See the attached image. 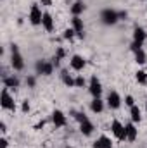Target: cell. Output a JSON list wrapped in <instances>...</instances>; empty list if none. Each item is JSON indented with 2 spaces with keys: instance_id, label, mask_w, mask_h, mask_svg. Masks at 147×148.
Returning <instances> with one entry per match:
<instances>
[{
  "instance_id": "6da1fadb",
  "label": "cell",
  "mask_w": 147,
  "mask_h": 148,
  "mask_svg": "<svg viewBox=\"0 0 147 148\" xmlns=\"http://www.w3.org/2000/svg\"><path fill=\"white\" fill-rule=\"evenodd\" d=\"M10 66L14 67V71L24 69V60H23V55L19 53L17 45H10Z\"/></svg>"
},
{
  "instance_id": "7a4b0ae2",
  "label": "cell",
  "mask_w": 147,
  "mask_h": 148,
  "mask_svg": "<svg viewBox=\"0 0 147 148\" xmlns=\"http://www.w3.org/2000/svg\"><path fill=\"white\" fill-rule=\"evenodd\" d=\"M101 21H102L106 26H112V24H116V23L119 21L118 12H116L114 9H104V10L101 12Z\"/></svg>"
},
{
  "instance_id": "3957f363",
  "label": "cell",
  "mask_w": 147,
  "mask_h": 148,
  "mask_svg": "<svg viewBox=\"0 0 147 148\" xmlns=\"http://www.w3.org/2000/svg\"><path fill=\"white\" fill-rule=\"evenodd\" d=\"M9 88H3L2 90V93H0V105H2V109L3 110H16V103H14V98L9 95V91H7Z\"/></svg>"
},
{
  "instance_id": "277c9868",
  "label": "cell",
  "mask_w": 147,
  "mask_h": 148,
  "mask_svg": "<svg viewBox=\"0 0 147 148\" xmlns=\"http://www.w3.org/2000/svg\"><path fill=\"white\" fill-rule=\"evenodd\" d=\"M111 133L119 140V141H126V129L119 121H112L111 122Z\"/></svg>"
},
{
  "instance_id": "5b68a950",
  "label": "cell",
  "mask_w": 147,
  "mask_h": 148,
  "mask_svg": "<svg viewBox=\"0 0 147 148\" xmlns=\"http://www.w3.org/2000/svg\"><path fill=\"white\" fill-rule=\"evenodd\" d=\"M88 91H90V95H92L94 98H101V95H102V84H101V81L97 79V76H92V77H90Z\"/></svg>"
},
{
  "instance_id": "8992f818",
  "label": "cell",
  "mask_w": 147,
  "mask_h": 148,
  "mask_svg": "<svg viewBox=\"0 0 147 148\" xmlns=\"http://www.w3.org/2000/svg\"><path fill=\"white\" fill-rule=\"evenodd\" d=\"M30 23L33 24V26H38V24H42V19H43V12L40 10V7H38L37 3H33L31 5V9H30Z\"/></svg>"
},
{
  "instance_id": "52a82bcc",
  "label": "cell",
  "mask_w": 147,
  "mask_h": 148,
  "mask_svg": "<svg viewBox=\"0 0 147 148\" xmlns=\"http://www.w3.org/2000/svg\"><path fill=\"white\" fill-rule=\"evenodd\" d=\"M107 107L112 109V110H116V109H119L121 107V97H119V93L118 91H109L107 93Z\"/></svg>"
},
{
  "instance_id": "ba28073f",
  "label": "cell",
  "mask_w": 147,
  "mask_h": 148,
  "mask_svg": "<svg viewBox=\"0 0 147 148\" xmlns=\"http://www.w3.org/2000/svg\"><path fill=\"white\" fill-rule=\"evenodd\" d=\"M71 24H73V29L76 31V36L85 38V24H83V19H81L80 16H73Z\"/></svg>"
},
{
  "instance_id": "9c48e42d",
  "label": "cell",
  "mask_w": 147,
  "mask_h": 148,
  "mask_svg": "<svg viewBox=\"0 0 147 148\" xmlns=\"http://www.w3.org/2000/svg\"><path fill=\"white\" fill-rule=\"evenodd\" d=\"M52 122H54V126L55 127H62V126H66V115H64V112L62 110H54L52 112Z\"/></svg>"
},
{
  "instance_id": "30bf717a",
  "label": "cell",
  "mask_w": 147,
  "mask_h": 148,
  "mask_svg": "<svg viewBox=\"0 0 147 148\" xmlns=\"http://www.w3.org/2000/svg\"><path fill=\"white\" fill-rule=\"evenodd\" d=\"M69 64H71V67H73L74 71H83V67L87 66V60H85L81 55H73Z\"/></svg>"
},
{
  "instance_id": "8fae6325",
  "label": "cell",
  "mask_w": 147,
  "mask_h": 148,
  "mask_svg": "<svg viewBox=\"0 0 147 148\" xmlns=\"http://www.w3.org/2000/svg\"><path fill=\"white\" fill-rule=\"evenodd\" d=\"M94 148H112V141H111V138L102 134L101 138H97L94 141Z\"/></svg>"
},
{
  "instance_id": "7c38bea8",
  "label": "cell",
  "mask_w": 147,
  "mask_h": 148,
  "mask_svg": "<svg viewBox=\"0 0 147 148\" xmlns=\"http://www.w3.org/2000/svg\"><path fill=\"white\" fill-rule=\"evenodd\" d=\"M126 129V141H135L137 138V127H135V122H128L125 126Z\"/></svg>"
},
{
  "instance_id": "4fadbf2b",
  "label": "cell",
  "mask_w": 147,
  "mask_h": 148,
  "mask_svg": "<svg viewBox=\"0 0 147 148\" xmlns=\"http://www.w3.org/2000/svg\"><path fill=\"white\" fill-rule=\"evenodd\" d=\"M147 40V31L144 28H140V26H137L135 29H133V41H139V43H144Z\"/></svg>"
},
{
  "instance_id": "5bb4252c",
  "label": "cell",
  "mask_w": 147,
  "mask_h": 148,
  "mask_svg": "<svg viewBox=\"0 0 147 148\" xmlns=\"http://www.w3.org/2000/svg\"><path fill=\"white\" fill-rule=\"evenodd\" d=\"M42 26L45 28V31H52L54 29V19H52V16L49 14V12H43V19H42Z\"/></svg>"
},
{
  "instance_id": "9a60e30c",
  "label": "cell",
  "mask_w": 147,
  "mask_h": 148,
  "mask_svg": "<svg viewBox=\"0 0 147 148\" xmlns=\"http://www.w3.org/2000/svg\"><path fill=\"white\" fill-rule=\"evenodd\" d=\"M94 129H95V127H94V124L90 122V119L80 124V131H81V134H83V136H90V134L94 133Z\"/></svg>"
},
{
  "instance_id": "2e32d148",
  "label": "cell",
  "mask_w": 147,
  "mask_h": 148,
  "mask_svg": "<svg viewBox=\"0 0 147 148\" xmlns=\"http://www.w3.org/2000/svg\"><path fill=\"white\" fill-rule=\"evenodd\" d=\"M3 86L5 88H19V79L16 76H5L3 77Z\"/></svg>"
},
{
  "instance_id": "e0dca14e",
  "label": "cell",
  "mask_w": 147,
  "mask_h": 148,
  "mask_svg": "<svg viewBox=\"0 0 147 148\" xmlns=\"http://www.w3.org/2000/svg\"><path fill=\"white\" fill-rule=\"evenodd\" d=\"M90 110L94 112V114L102 112V110H104V102H102L101 98H94V100L90 102Z\"/></svg>"
},
{
  "instance_id": "ac0fdd59",
  "label": "cell",
  "mask_w": 147,
  "mask_h": 148,
  "mask_svg": "<svg viewBox=\"0 0 147 148\" xmlns=\"http://www.w3.org/2000/svg\"><path fill=\"white\" fill-rule=\"evenodd\" d=\"M130 115H132V122H140L142 121V112L139 109V105L130 107Z\"/></svg>"
},
{
  "instance_id": "d6986e66",
  "label": "cell",
  "mask_w": 147,
  "mask_h": 148,
  "mask_svg": "<svg viewBox=\"0 0 147 148\" xmlns=\"http://www.w3.org/2000/svg\"><path fill=\"white\" fill-rule=\"evenodd\" d=\"M83 10H85V3L80 2V0H76L73 5H71V14H73V16H80V14H83Z\"/></svg>"
},
{
  "instance_id": "ffe728a7",
  "label": "cell",
  "mask_w": 147,
  "mask_h": 148,
  "mask_svg": "<svg viewBox=\"0 0 147 148\" xmlns=\"http://www.w3.org/2000/svg\"><path fill=\"white\" fill-rule=\"evenodd\" d=\"M61 79H62V83H64L66 86H69V88H73L74 86V77L73 76H69L68 71H61Z\"/></svg>"
},
{
  "instance_id": "44dd1931",
  "label": "cell",
  "mask_w": 147,
  "mask_h": 148,
  "mask_svg": "<svg viewBox=\"0 0 147 148\" xmlns=\"http://www.w3.org/2000/svg\"><path fill=\"white\" fill-rule=\"evenodd\" d=\"M135 62L137 64H146L147 62V55H146V52H144V48L139 50V52H135Z\"/></svg>"
},
{
  "instance_id": "7402d4cb",
  "label": "cell",
  "mask_w": 147,
  "mask_h": 148,
  "mask_svg": "<svg viewBox=\"0 0 147 148\" xmlns=\"http://www.w3.org/2000/svg\"><path fill=\"white\" fill-rule=\"evenodd\" d=\"M135 77H137V81H139L140 84H146V83H147V73H146V71H139Z\"/></svg>"
},
{
  "instance_id": "603a6c76",
  "label": "cell",
  "mask_w": 147,
  "mask_h": 148,
  "mask_svg": "<svg viewBox=\"0 0 147 148\" xmlns=\"http://www.w3.org/2000/svg\"><path fill=\"white\" fill-rule=\"evenodd\" d=\"M85 84H87V81H85L83 76H76V77H74V86H76V88H83Z\"/></svg>"
},
{
  "instance_id": "cb8c5ba5",
  "label": "cell",
  "mask_w": 147,
  "mask_h": 148,
  "mask_svg": "<svg viewBox=\"0 0 147 148\" xmlns=\"http://www.w3.org/2000/svg\"><path fill=\"white\" fill-rule=\"evenodd\" d=\"M43 69H45V60H37V64H35L37 74H43Z\"/></svg>"
},
{
  "instance_id": "d4e9b609",
  "label": "cell",
  "mask_w": 147,
  "mask_h": 148,
  "mask_svg": "<svg viewBox=\"0 0 147 148\" xmlns=\"http://www.w3.org/2000/svg\"><path fill=\"white\" fill-rule=\"evenodd\" d=\"M74 119L81 124V122H85V121H88V117L83 114V112H74Z\"/></svg>"
},
{
  "instance_id": "484cf974",
  "label": "cell",
  "mask_w": 147,
  "mask_h": 148,
  "mask_svg": "<svg viewBox=\"0 0 147 148\" xmlns=\"http://www.w3.org/2000/svg\"><path fill=\"white\" fill-rule=\"evenodd\" d=\"M62 36L66 38V40H73V38L76 36V31H74L73 28H69V29H66V31H64V35H62Z\"/></svg>"
},
{
  "instance_id": "4316f807",
  "label": "cell",
  "mask_w": 147,
  "mask_h": 148,
  "mask_svg": "<svg viewBox=\"0 0 147 148\" xmlns=\"http://www.w3.org/2000/svg\"><path fill=\"white\" fill-rule=\"evenodd\" d=\"M130 50L135 53V52H139V50H142V43H139V41H133L132 45H130Z\"/></svg>"
},
{
  "instance_id": "83f0119b",
  "label": "cell",
  "mask_w": 147,
  "mask_h": 148,
  "mask_svg": "<svg viewBox=\"0 0 147 148\" xmlns=\"http://www.w3.org/2000/svg\"><path fill=\"white\" fill-rule=\"evenodd\" d=\"M125 103H126L128 107H133V105H135V100H133V97H132V95H126V97H125Z\"/></svg>"
},
{
  "instance_id": "f1b7e54d",
  "label": "cell",
  "mask_w": 147,
  "mask_h": 148,
  "mask_svg": "<svg viewBox=\"0 0 147 148\" xmlns=\"http://www.w3.org/2000/svg\"><path fill=\"white\" fill-rule=\"evenodd\" d=\"M35 83H37L35 76H28V77H26V84H28L30 88H33V86H35Z\"/></svg>"
},
{
  "instance_id": "f546056e",
  "label": "cell",
  "mask_w": 147,
  "mask_h": 148,
  "mask_svg": "<svg viewBox=\"0 0 147 148\" xmlns=\"http://www.w3.org/2000/svg\"><path fill=\"white\" fill-rule=\"evenodd\" d=\"M21 110L24 112V114H28V112H30V102H28V100H24V102H23V105H21Z\"/></svg>"
},
{
  "instance_id": "4dcf8cb0",
  "label": "cell",
  "mask_w": 147,
  "mask_h": 148,
  "mask_svg": "<svg viewBox=\"0 0 147 148\" xmlns=\"http://www.w3.org/2000/svg\"><path fill=\"white\" fill-rule=\"evenodd\" d=\"M118 17H119V19H126V17H128V12H126V10H121V12H118Z\"/></svg>"
},
{
  "instance_id": "1f68e13d",
  "label": "cell",
  "mask_w": 147,
  "mask_h": 148,
  "mask_svg": "<svg viewBox=\"0 0 147 148\" xmlns=\"http://www.w3.org/2000/svg\"><path fill=\"white\" fill-rule=\"evenodd\" d=\"M7 145H9L7 140H5V138H0V148H7Z\"/></svg>"
},
{
  "instance_id": "d6a6232c",
  "label": "cell",
  "mask_w": 147,
  "mask_h": 148,
  "mask_svg": "<svg viewBox=\"0 0 147 148\" xmlns=\"http://www.w3.org/2000/svg\"><path fill=\"white\" fill-rule=\"evenodd\" d=\"M40 2H42L43 5H47V7H49V5H52V0H40Z\"/></svg>"
},
{
  "instance_id": "836d02e7",
  "label": "cell",
  "mask_w": 147,
  "mask_h": 148,
  "mask_svg": "<svg viewBox=\"0 0 147 148\" xmlns=\"http://www.w3.org/2000/svg\"><path fill=\"white\" fill-rule=\"evenodd\" d=\"M0 129H2V133H5V131H7V127H5V124H3V122H0Z\"/></svg>"
},
{
  "instance_id": "e575fe53",
  "label": "cell",
  "mask_w": 147,
  "mask_h": 148,
  "mask_svg": "<svg viewBox=\"0 0 147 148\" xmlns=\"http://www.w3.org/2000/svg\"><path fill=\"white\" fill-rule=\"evenodd\" d=\"M146 109H147V102H146Z\"/></svg>"
},
{
  "instance_id": "d590c367",
  "label": "cell",
  "mask_w": 147,
  "mask_h": 148,
  "mask_svg": "<svg viewBox=\"0 0 147 148\" xmlns=\"http://www.w3.org/2000/svg\"><path fill=\"white\" fill-rule=\"evenodd\" d=\"M66 148H73V147H66Z\"/></svg>"
}]
</instances>
